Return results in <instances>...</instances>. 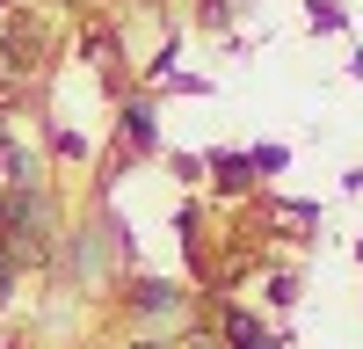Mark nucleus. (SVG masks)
Returning <instances> with one entry per match:
<instances>
[{"mask_svg":"<svg viewBox=\"0 0 363 349\" xmlns=\"http://www.w3.org/2000/svg\"><path fill=\"white\" fill-rule=\"evenodd\" d=\"M116 131H124V153H160V102L131 95L124 116H116Z\"/></svg>","mask_w":363,"mask_h":349,"instance_id":"obj_1","label":"nucleus"},{"mask_svg":"<svg viewBox=\"0 0 363 349\" xmlns=\"http://www.w3.org/2000/svg\"><path fill=\"white\" fill-rule=\"evenodd\" d=\"M131 306H138L145 320H167V313H182V291H174L167 277H138V284H131Z\"/></svg>","mask_w":363,"mask_h":349,"instance_id":"obj_2","label":"nucleus"},{"mask_svg":"<svg viewBox=\"0 0 363 349\" xmlns=\"http://www.w3.org/2000/svg\"><path fill=\"white\" fill-rule=\"evenodd\" d=\"M225 342H233V349H284L277 328H262V320L240 313V306H225Z\"/></svg>","mask_w":363,"mask_h":349,"instance_id":"obj_3","label":"nucleus"},{"mask_svg":"<svg viewBox=\"0 0 363 349\" xmlns=\"http://www.w3.org/2000/svg\"><path fill=\"white\" fill-rule=\"evenodd\" d=\"M203 174H211V182H218L225 196L255 189V167H247V153H203Z\"/></svg>","mask_w":363,"mask_h":349,"instance_id":"obj_4","label":"nucleus"},{"mask_svg":"<svg viewBox=\"0 0 363 349\" xmlns=\"http://www.w3.org/2000/svg\"><path fill=\"white\" fill-rule=\"evenodd\" d=\"M306 22L320 29V37H342V29H349V8H342V0H306Z\"/></svg>","mask_w":363,"mask_h":349,"instance_id":"obj_5","label":"nucleus"},{"mask_svg":"<svg viewBox=\"0 0 363 349\" xmlns=\"http://www.w3.org/2000/svg\"><path fill=\"white\" fill-rule=\"evenodd\" d=\"M247 167H255V182H269V174L291 167V145H247Z\"/></svg>","mask_w":363,"mask_h":349,"instance_id":"obj_6","label":"nucleus"},{"mask_svg":"<svg viewBox=\"0 0 363 349\" xmlns=\"http://www.w3.org/2000/svg\"><path fill=\"white\" fill-rule=\"evenodd\" d=\"M269 306H298V277H269Z\"/></svg>","mask_w":363,"mask_h":349,"instance_id":"obj_7","label":"nucleus"},{"mask_svg":"<svg viewBox=\"0 0 363 349\" xmlns=\"http://www.w3.org/2000/svg\"><path fill=\"white\" fill-rule=\"evenodd\" d=\"M51 145H58L66 160H80V153H87V138H80V131H51Z\"/></svg>","mask_w":363,"mask_h":349,"instance_id":"obj_8","label":"nucleus"},{"mask_svg":"<svg viewBox=\"0 0 363 349\" xmlns=\"http://www.w3.org/2000/svg\"><path fill=\"white\" fill-rule=\"evenodd\" d=\"M356 262H363V240H356Z\"/></svg>","mask_w":363,"mask_h":349,"instance_id":"obj_9","label":"nucleus"},{"mask_svg":"<svg viewBox=\"0 0 363 349\" xmlns=\"http://www.w3.org/2000/svg\"><path fill=\"white\" fill-rule=\"evenodd\" d=\"M0 8H8V0H0Z\"/></svg>","mask_w":363,"mask_h":349,"instance_id":"obj_10","label":"nucleus"}]
</instances>
